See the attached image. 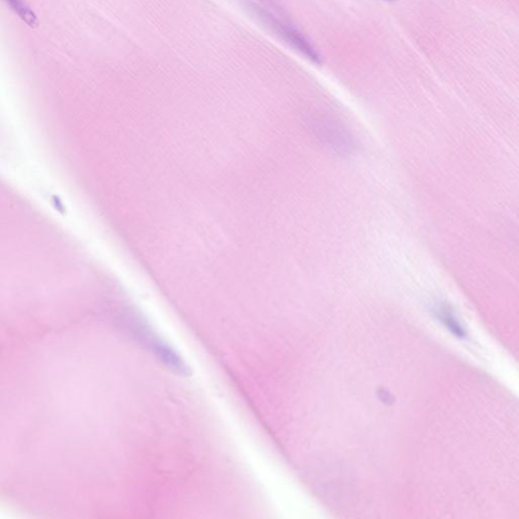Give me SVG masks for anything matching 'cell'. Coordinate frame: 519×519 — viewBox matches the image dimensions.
<instances>
[{
    "instance_id": "4",
    "label": "cell",
    "mask_w": 519,
    "mask_h": 519,
    "mask_svg": "<svg viewBox=\"0 0 519 519\" xmlns=\"http://www.w3.org/2000/svg\"><path fill=\"white\" fill-rule=\"evenodd\" d=\"M6 2L10 10L15 11V15H19L29 26L34 27L38 24L37 17L24 0H6Z\"/></svg>"
},
{
    "instance_id": "2",
    "label": "cell",
    "mask_w": 519,
    "mask_h": 519,
    "mask_svg": "<svg viewBox=\"0 0 519 519\" xmlns=\"http://www.w3.org/2000/svg\"><path fill=\"white\" fill-rule=\"evenodd\" d=\"M124 331L133 339L136 342L152 352V355L159 359L168 370H173L177 374H190L187 364L181 355L168 342H166L154 329H152L149 323L145 322L142 319H137L136 316H130L126 319L124 323Z\"/></svg>"
},
{
    "instance_id": "1",
    "label": "cell",
    "mask_w": 519,
    "mask_h": 519,
    "mask_svg": "<svg viewBox=\"0 0 519 519\" xmlns=\"http://www.w3.org/2000/svg\"><path fill=\"white\" fill-rule=\"evenodd\" d=\"M244 4L256 19L305 59L314 64L322 62V57L311 40L291 20L287 19L279 6L273 3L272 0H244Z\"/></svg>"
},
{
    "instance_id": "3",
    "label": "cell",
    "mask_w": 519,
    "mask_h": 519,
    "mask_svg": "<svg viewBox=\"0 0 519 519\" xmlns=\"http://www.w3.org/2000/svg\"><path fill=\"white\" fill-rule=\"evenodd\" d=\"M435 311H437V314L438 318H439V320L441 321V322L444 323V325H446V327L453 332V334L458 335V336L460 337L465 336V332L464 330H462V326L460 325V323L458 322L457 318H455V314H453V309H451L447 303H439Z\"/></svg>"
},
{
    "instance_id": "5",
    "label": "cell",
    "mask_w": 519,
    "mask_h": 519,
    "mask_svg": "<svg viewBox=\"0 0 519 519\" xmlns=\"http://www.w3.org/2000/svg\"><path fill=\"white\" fill-rule=\"evenodd\" d=\"M384 1H393V0H384Z\"/></svg>"
}]
</instances>
